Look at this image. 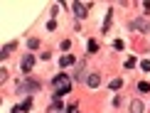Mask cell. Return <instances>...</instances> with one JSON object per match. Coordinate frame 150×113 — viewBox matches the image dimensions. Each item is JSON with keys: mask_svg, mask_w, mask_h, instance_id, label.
<instances>
[{"mask_svg": "<svg viewBox=\"0 0 150 113\" xmlns=\"http://www.w3.org/2000/svg\"><path fill=\"white\" fill-rule=\"evenodd\" d=\"M17 108H20V111H30V108H32V98H27V101H25L22 106H17Z\"/></svg>", "mask_w": 150, "mask_h": 113, "instance_id": "obj_10", "label": "cell"}, {"mask_svg": "<svg viewBox=\"0 0 150 113\" xmlns=\"http://www.w3.org/2000/svg\"><path fill=\"white\" fill-rule=\"evenodd\" d=\"M12 49H15V42H10V44H5V47H3V52H0V56L5 59V56H8V54L12 52Z\"/></svg>", "mask_w": 150, "mask_h": 113, "instance_id": "obj_9", "label": "cell"}, {"mask_svg": "<svg viewBox=\"0 0 150 113\" xmlns=\"http://www.w3.org/2000/svg\"><path fill=\"white\" fill-rule=\"evenodd\" d=\"M59 113H67V108H64V111H59Z\"/></svg>", "mask_w": 150, "mask_h": 113, "instance_id": "obj_17", "label": "cell"}, {"mask_svg": "<svg viewBox=\"0 0 150 113\" xmlns=\"http://www.w3.org/2000/svg\"><path fill=\"white\" fill-rule=\"evenodd\" d=\"M27 44H30V49H37V47H40V40H30Z\"/></svg>", "mask_w": 150, "mask_h": 113, "instance_id": "obj_13", "label": "cell"}, {"mask_svg": "<svg viewBox=\"0 0 150 113\" xmlns=\"http://www.w3.org/2000/svg\"><path fill=\"white\" fill-rule=\"evenodd\" d=\"M59 64H62V69L71 66V64H74V56H71V54H64V56H62V59H59Z\"/></svg>", "mask_w": 150, "mask_h": 113, "instance_id": "obj_5", "label": "cell"}, {"mask_svg": "<svg viewBox=\"0 0 150 113\" xmlns=\"http://www.w3.org/2000/svg\"><path fill=\"white\" fill-rule=\"evenodd\" d=\"M52 86H54V96H64V93H69L71 91V79H69V74H57V76L52 79Z\"/></svg>", "mask_w": 150, "mask_h": 113, "instance_id": "obj_1", "label": "cell"}, {"mask_svg": "<svg viewBox=\"0 0 150 113\" xmlns=\"http://www.w3.org/2000/svg\"><path fill=\"white\" fill-rule=\"evenodd\" d=\"M133 66H135V59H133V56H130V59L126 61V69H133Z\"/></svg>", "mask_w": 150, "mask_h": 113, "instance_id": "obj_16", "label": "cell"}, {"mask_svg": "<svg viewBox=\"0 0 150 113\" xmlns=\"http://www.w3.org/2000/svg\"><path fill=\"white\" fill-rule=\"evenodd\" d=\"M143 111H145V108H143L140 101H133V103H130V113H143Z\"/></svg>", "mask_w": 150, "mask_h": 113, "instance_id": "obj_8", "label": "cell"}, {"mask_svg": "<svg viewBox=\"0 0 150 113\" xmlns=\"http://www.w3.org/2000/svg\"><path fill=\"white\" fill-rule=\"evenodd\" d=\"M140 66H143V71H150V59H145V61H140Z\"/></svg>", "mask_w": 150, "mask_h": 113, "instance_id": "obj_15", "label": "cell"}, {"mask_svg": "<svg viewBox=\"0 0 150 113\" xmlns=\"http://www.w3.org/2000/svg\"><path fill=\"white\" fill-rule=\"evenodd\" d=\"M145 27H148L145 20H135V22H130V30H145Z\"/></svg>", "mask_w": 150, "mask_h": 113, "instance_id": "obj_7", "label": "cell"}, {"mask_svg": "<svg viewBox=\"0 0 150 113\" xmlns=\"http://www.w3.org/2000/svg\"><path fill=\"white\" fill-rule=\"evenodd\" d=\"M121 86H123L121 79H113V81H111V89H121Z\"/></svg>", "mask_w": 150, "mask_h": 113, "instance_id": "obj_11", "label": "cell"}, {"mask_svg": "<svg viewBox=\"0 0 150 113\" xmlns=\"http://www.w3.org/2000/svg\"><path fill=\"white\" fill-rule=\"evenodd\" d=\"M32 66H35V56L32 54H25L22 56V71H30Z\"/></svg>", "mask_w": 150, "mask_h": 113, "instance_id": "obj_3", "label": "cell"}, {"mask_svg": "<svg viewBox=\"0 0 150 113\" xmlns=\"http://www.w3.org/2000/svg\"><path fill=\"white\" fill-rule=\"evenodd\" d=\"M96 47H98L96 42H93V40H89V44H86V49H89V52H96Z\"/></svg>", "mask_w": 150, "mask_h": 113, "instance_id": "obj_12", "label": "cell"}, {"mask_svg": "<svg viewBox=\"0 0 150 113\" xmlns=\"http://www.w3.org/2000/svg\"><path fill=\"white\" fill-rule=\"evenodd\" d=\"M98 81H101V76H98V74H89V76H86V84H89L91 89H93V86H98Z\"/></svg>", "mask_w": 150, "mask_h": 113, "instance_id": "obj_6", "label": "cell"}, {"mask_svg": "<svg viewBox=\"0 0 150 113\" xmlns=\"http://www.w3.org/2000/svg\"><path fill=\"white\" fill-rule=\"evenodd\" d=\"M71 8H74V15H76V17H86V5H81V3H74Z\"/></svg>", "mask_w": 150, "mask_h": 113, "instance_id": "obj_4", "label": "cell"}, {"mask_svg": "<svg viewBox=\"0 0 150 113\" xmlns=\"http://www.w3.org/2000/svg\"><path fill=\"white\" fill-rule=\"evenodd\" d=\"M138 89H140V91H150V84H145V81H140V84H138Z\"/></svg>", "mask_w": 150, "mask_h": 113, "instance_id": "obj_14", "label": "cell"}, {"mask_svg": "<svg viewBox=\"0 0 150 113\" xmlns=\"http://www.w3.org/2000/svg\"><path fill=\"white\" fill-rule=\"evenodd\" d=\"M37 89H40V84L32 81V79H27V81H22V84H20V93H32Z\"/></svg>", "mask_w": 150, "mask_h": 113, "instance_id": "obj_2", "label": "cell"}]
</instances>
